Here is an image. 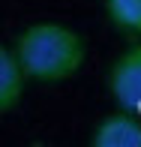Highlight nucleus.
<instances>
[{
    "mask_svg": "<svg viewBox=\"0 0 141 147\" xmlns=\"http://www.w3.org/2000/svg\"><path fill=\"white\" fill-rule=\"evenodd\" d=\"M93 147H141V114L135 111H114L102 117L90 135Z\"/></svg>",
    "mask_w": 141,
    "mask_h": 147,
    "instance_id": "nucleus-3",
    "label": "nucleus"
},
{
    "mask_svg": "<svg viewBox=\"0 0 141 147\" xmlns=\"http://www.w3.org/2000/svg\"><path fill=\"white\" fill-rule=\"evenodd\" d=\"M15 60L30 81H66L87 60V45L81 33L54 21L30 24L15 39Z\"/></svg>",
    "mask_w": 141,
    "mask_h": 147,
    "instance_id": "nucleus-1",
    "label": "nucleus"
},
{
    "mask_svg": "<svg viewBox=\"0 0 141 147\" xmlns=\"http://www.w3.org/2000/svg\"><path fill=\"white\" fill-rule=\"evenodd\" d=\"M24 81L27 78H24L15 54L6 45H0V114H9L18 108L24 96Z\"/></svg>",
    "mask_w": 141,
    "mask_h": 147,
    "instance_id": "nucleus-4",
    "label": "nucleus"
},
{
    "mask_svg": "<svg viewBox=\"0 0 141 147\" xmlns=\"http://www.w3.org/2000/svg\"><path fill=\"white\" fill-rule=\"evenodd\" d=\"M108 93L123 111L141 114V45H132L111 63Z\"/></svg>",
    "mask_w": 141,
    "mask_h": 147,
    "instance_id": "nucleus-2",
    "label": "nucleus"
},
{
    "mask_svg": "<svg viewBox=\"0 0 141 147\" xmlns=\"http://www.w3.org/2000/svg\"><path fill=\"white\" fill-rule=\"evenodd\" d=\"M105 12L114 27L141 36V0H105Z\"/></svg>",
    "mask_w": 141,
    "mask_h": 147,
    "instance_id": "nucleus-5",
    "label": "nucleus"
}]
</instances>
